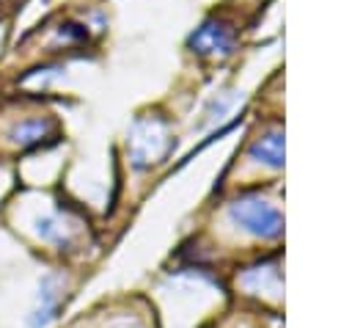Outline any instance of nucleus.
Returning a JSON list of instances; mask_svg holds the SVG:
<instances>
[{
  "instance_id": "1",
  "label": "nucleus",
  "mask_w": 352,
  "mask_h": 328,
  "mask_svg": "<svg viewBox=\"0 0 352 328\" xmlns=\"http://www.w3.org/2000/svg\"><path fill=\"white\" fill-rule=\"evenodd\" d=\"M231 218L234 223H239L245 232L256 234V237H278L283 229V218L280 212L261 198H239L231 204Z\"/></svg>"
},
{
  "instance_id": "4",
  "label": "nucleus",
  "mask_w": 352,
  "mask_h": 328,
  "mask_svg": "<svg viewBox=\"0 0 352 328\" xmlns=\"http://www.w3.org/2000/svg\"><path fill=\"white\" fill-rule=\"evenodd\" d=\"M55 135V124L50 119H41V116H30V119H22L19 124H14L8 130V141L28 149V146H38L44 138H52Z\"/></svg>"
},
{
  "instance_id": "3",
  "label": "nucleus",
  "mask_w": 352,
  "mask_h": 328,
  "mask_svg": "<svg viewBox=\"0 0 352 328\" xmlns=\"http://www.w3.org/2000/svg\"><path fill=\"white\" fill-rule=\"evenodd\" d=\"M190 44L195 47V52L201 55H223L231 50L234 44V30L220 22V19H206L190 39Z\"/></svg>"
},
{
  "instance_id": "2",
  "label": "nucleus",
  "mask_w": 352,
  "mask_h": 328,
  "mask_svg": "<svg viewBox=\"0 0 352 328\" xmlns=\"http://www.w3.org/2000/svg\"><path fill=\"white\" fill-rule=\"evenodd\" d=\"M63 292H66L63 289V278L58 273H47L41 278V284H38L36 303H33L30 314L25 317V325L28 328H47L50 322H55L60 309H63V300H66Z\"/></svg>"
},
{
  "instance_id": "5",
  "label": "nucleus",
  "mask_w": 352,
  "mask_h": 328,
  "mask_svg": "<svg viewBox=\"0 0 352 328\" xmlns=\"http://www.w3.org/2000/svg\"><path fill=\"white\" fill-rule=\"evenodd\" d=\"M36 234H38L44 243H52V245H58V248H66V245L74 243V226H72L63 215H58V212H52V215H38V218H36Z\"/></svg>"
},
{
  "instance_id": "6",
  "label": "nucleus",
  "mask_w": 352,
  "mask_h": 328,
  "mask_svg": "<svg viewBox=\"0 0 352 328\" xmlns=\"http://www.w3.org/2000/svg\"><path fill=\"white\" fill-rule=\"evenodd\" d=\"M250 157H256L258 163H267V165L278 168L283 163V141H280V132H270V135L258 138L250 146Z\"/></svg>"
}]
</instances>
